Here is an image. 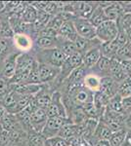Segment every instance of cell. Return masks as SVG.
I'll list each match as a JSON object with an SVG mask.
<instances>
[{"label":"cell","instance_id":"ac0fdd59","mask_svg":"<svg viewBox=\"0 0 131 146\" xmlns=\"http://www.w3.org/2000/svg\"><path fill=\"white\" fill-rule=\"evenodd\" d=\"M58 40L57 37H37L33 40V46L32 52L47 50V49L57 48Z\"/></svg>","mask_w":131,"mask_h":146},{"label":"cell","instance_id":"d4e9b609","mask_svg":"<svg viewBox=\"0 0 131 146\" xmlns=\"http://www.w3.org/2000/svg\"><path fill=\"white\" fill-rule=\"evenodd\" d=\"M100 80L101 78H99L98 76L88 72L86 77L84 78V81H83V86L93 93H96L100 89Z\"/></svg>","mask_w":131,"mask_h":146},{"label":"cell","instance_id":"1f68e13d","mask_svg":"<svg viewBox=\"0 0 131 146\" xmlns=\"http://www.w3.org/2000/svg\"><path fill=\"white\" fill-rule=\"evenodd\" d=\"M115 60H118L120 62L131 60V43H128L127 45H125L118 50Z\"/></svg>","mask_w":131,"mask_h":146},{"label":"cell","instance_id":"d6a6232c","mask_svg":"<svg viewBox=\"0 0 131 146\" xmlns=\"http://www.w3.org/2000/svg\"><path fill=\"white\" fill-rule=\"evenodd\" d=\"M11 92L10 84L7 80L0 77V103L3 101L6 96Z\"/></svg>","mask_w":131,"mask_h":146},{"label":"cell","instance_id":"9c48e42d","mask_svg":"<svg viewBox=\"0 0 131 146\" xmlns=\"http://www.w3.org/2000/svg\"><path fill=\"white\" fill-rule=\"evenodd\" d=\"M61 71V68L51 66L48 64H43L39 63V77L40 83L43 85H50L52 84L57 77L59 76Z\"/></svg>","mask_w":131,"mask_h":146},{"label":"cell","instance_id":"d590c367","mask_svg":"<svg viewBox=\"0 0 131 146\" xmlns=\"http://www.w3.org/2000/svg\"><path fill=\"white\" fill-rule=\"evenodd\" d=\"M48 146H70L68 140L64 139L60 136H55L53 138H50L47 140Z\"/></svg>","mask_w":131,"mask_h":146},{"label":"cell","instance_id":"2e32d148","mask_svg":"<svg viewBox=\"0 0 131 146\" xmlns=\"http://www.w3.org/2000/svg\"><path fill=\"white\" fill-rule=\"evenodd\" d=\"M13 42L16 49L21 53H28L32 50L33 40L28 35L15 34L13 37Z\"/></svg>","mask_w":131,"mask_h":146},{"label":"cell","instance_id":"277c9868","mask_svg":"<svg viewBox=\"0 0 131 146\" xmlns=\"http://www.w3.org/2000/svg\"><path fill=\"white\" fill-rule=\"evenodd\" d=\"M118 33V27L116 22L106 21L96 27V38L102 44L110 43L116 39Z\"/></svg>","mask_w":131,"mask_h":146},{"label":"cell","instance_id":"5bb4252c","mask_svg":"<svg viewBox=\"0 0 131 146\" xmlns=\"http://www.w3.org/2000/svg\"><path fill=\"white\" fill-rule=\"evenodd\" d=\"M111 62L112 60L108 58L106 56H102L98 60V62L95 64L94 67H92L90 70H88L89 73L98 76L99 78L110 76V69H111Z\"/></svg>","mask_w":131,"mask_h":146},{"label":"cell","instance_id":"ab89813d","mask_svg":"<svg viewBox=\"0 0 131 146\" xmlns=\"http://www.w3.org/2000/svg\"><path fill=\"white\" fill-rule=\"evenodd\" d=\"M124 129L127 131H131V113L125 116V119H124Z\"/></svg>","mask_w":131,"mask_h":146},{"label":"cell","instance_id":"4fadbf2b","mask_svg":"<svg viewBox=\"0 0 131 146\" xmlns=\"http://www.w3.org/2000/svg\"><path fill=\"white\" fill-rule=\"evenodd\" d=\"M16 52L19 51L17 50L15 45H14L13 39L0 36V68L7 58Z\"/></svg>","mask_w":131,"mask_h":146},{"label":"cell","instance_id":"836d02e7","mask_svg":"<svg viewBox=\"0 0 131 146\" xmlns=\"http://www.w3.org/2000/svg\"><path fill=\"white\" fill-rule=\"evenodd\" d=\"M63 23H64L63 20H62L58 15H56V16H53V17L50 18V20H49V22L47 23L46 27L55 30V31H58L59 28L62 27Z\"/></svg>","mask_w":131,"mask_h":146},{"label":"cell","instance_id":"8fae6325","mask_svg":"<svg viewBox=\"0 0 131 146\" xmlns=\"http://www.w3.org/2000/svg\"><path fill=\"white\" fill-rule=\"evenodd\" d=\"M54 90L50 85H43L38 93L36 95L33 96L34 98V100L36 102V105L38 108H41V109H46L48 107V105L51 102L52 100V96H53Z\"/></svg>","mask_w":131,"mask_h":146},{"label":"cell","instance_id":"4316f807","mask_svg":"<svg viewBox=\"0 0 131 146\" xmlns=\"http://www.w3.org/2000/svg\"><path fill=\"white\" fill-rule=\"evenodd\" d=\"M21 20L26 23H30L33 25L37 20V10L33 7L32 4L28 2L27 8L25 9L24 13L21 16Z\"/></svg>","mask_w":131,"mask_h":146},{"label":"cell","instance_id":"d6986e66","mask_svg":"<svg viewBox=\"0 0 131 146\" xmlns=\"http://www.w3.org/2000/svg\"><path fill=\"white\" fill-rule=\"evenodd\" d=\"M57 36L62 39L69 40V41L75 42L78 36L77 33V30L73 25V22H65L62 25V27L59 28L57 31Z\"/></svg>","mask_w":131,"mask_h":146},{"label":"cell","instance_id":"f1b7e54d","mask_svg":"<svg viewBox=\"0 0 131 146\" xmlns=\"http://www.w3.org/2000/svg\"><path fill=\"white\" fill-rule=\"evenodd\" d=\"M118 95H120L121 96V98H130L131 96V78H127L123 82L120 83Z\"/></svg>","mask_w":131,"mask_h":146},{"label":"cell","instance_id":"ba28073f","mask_svg":"<svg viewBox=\"0 0 131 146\" xmlns=\"http://www.w3.org/2000/svg\"><path fill=\"white\" fill-rule=\"evenodd\" d=\"M30 131L41 133L44 126L46 125L48 117H47L46 111H45L44 109L36 108V109L30 114Z\"/></svg>","mask_w":131,"mask_h":146},{"label":"cell","instance_id":"30bf717a","mask_svg":"<svg viewBox=\"0 0 131 146\" xmlns=\"http://www.w3.org/2000/svg\"><path fill=\"white\" fill-rule=\"evenodd\" d=\"M20 52L12 54L8 58L3 62L1 68H0V77L3 79L10 81L13 78L16 72V63H17V58L20 55Z\"/></svg>","mask_w":131,"mask_h":146},{"label":"cell","instance_id":"8d00e7d4","mask_svg":"<svg viewBox=\"0 0 131 146\" xmlns=\"http://www.w3.org/2000/svg\"><path fill=\"white\" fill-rule=\"evenodd\" d=\"M37 37H57V31L51 29V28L45 27L42 29H40L36 34V38Z\"/></svg>","mask_w":131,"mask_h":146},{"label":"cell","instance_id":"6da1fadb","mask_svg":"<svg viewBox=\"0 0 131 146\" xmlns=\"http://www.w3.org/2000/svg\"><path fill=\"white\" fill-rule=\"evenodd\" d=\"M36 62L34 56L32 52L28 53H21L17 58L16 72L14 77L9 81L10 85L26 84L32 71L34 62Z\"/></svg>","mask_w":131,"mask_h":146},{"label":"cell","instance_id":"7bdbcfd3","mask_svg":"<svg viewBox=\"0 0 131 146\" xmlns=\"http://www.w3.org/2000/svg\"><path fill=\"white\" fill-rule=\"evenodd\" d=\"M3 131V128H2V126H1V123H0V133Z\"/></svg>","mask_w":131,"mask_h":146},{"label":"cell","instance_id":"e575fe53","mask_svg":"<svg viewBox=\"0 0 131 146\" xmlns=\"http://www.w3.org/2000/svg\"><path fill=\"white\" fill-rule=\"evenodd\" d=\"M115 41L118 43L120 48H122V47H124L125 45H127V44L129 43V41H128V36H127L126 31H124V30H122V29H118V33L116 35Z\"/></svg>","mask_w":131,"mask_h":146},{"label":"cell","instance_id":"7a4b0ae2","mask_svg":"<svg viewBox=\"0 0 131 146\" xmlns=\"http://www.w3.org/2000/svg\"><path fill=\"white\" fill-rule=\"evenodd\" d=\"M38 63L48 64L51 66L61 68L66 60V56L58 48L47 49L36 52H32Z\"/></svg>","mask_w":131,"mask_h":146},{"label":"cell","instance_id":"e0dca14e","mask_svg":"<svg viewBox=\"0 0 131 146\" xmlns=\"http://www.w3.org/2000/svg\"><path fill=\"white\" fill-rule=\"evenodd\" d=\"M101 56V46L93 48L82 56V65H84L88 70H90L92 67L95 66Z\"/></svg>","mask_w":131,"mask_h":146},{"label":"cell","instance_id":"4dcf8cb0","mask_svg":"<svg viewBox=\"0 0 131 146\" xmlns=\"http://www.w3.org/2000/svg\"><path fill=\"white\" fill-rule=\"evenodd\" d=\"M26 84H33V85H40V77H39V63L37 62H34L32 66V71L30 73V76Z\"/></svg>","mask_w":131,"mask_h":146},{"label":"cell","instance_id":"f35d334b","mask_svg":"<svg viewBox=\"0 0 131 146\" xmlns=\"http://www.w3.org/2000/svg\"><path fill=\"white\" fill-rule=\"evenodd\" d=\"M124 14H131V1L120 2Z\"/></svg>","mask_w":131,"mask_h":146},{"label":"cell","instance_id":"74e56055","mask_svg":"<svg viewBox=\"0 0 131 146\" xmlns=\"http://www.w3.org/2000/svg\"><path fill=\"white\" fill-rule=\"evenodd\" d=\"M10 145V133L7 131H2L0 133V146Z\"/></svg>","mask_w":131,"mask_h":146},{"label":"cell","instance_id":"83f0119b","mask_svg":"<svg viewBox=\"0 0 131 146\" xmlns=\"http://www.w3.org/2000/svg\"><path fill=\"white\" fill-rule=\"evenodd\" d=\"M107 109L111 110L113 112L122 113L123 114V108H122V98L120 95H116L112 98H110L109 104L107 106Z\"/></svg>","mask_w":131,"mask_h":146},{"label":"cell","instance_id":"603a6c76","mask_svg":"<svg viewBox=\"0 0 131 146\" xmlns=\"http://www.w3.org/2000/svg\"><path fill=\"white\" fill-rule=\"evenodd\" d=\"M57 40H58L57 48H58L59 50L64 54V56H65L66 58H69V56L75 55V54L77 52V47H75V42L62 39L58 36H57Z\"/></svg>","mask_w":131,"mask_h":146},{"label":"cell","instance_id":"cb8c5ba5","mask_svg":"<svg viewBox=\"0 0 131 146\" xmlns=\"http://www.w3.org/2000/svg\"><path fill=\"white\" fill-rule=\"evenodd\" d=\"M110 98L107 96H105L104 94H102L101 92H96L94 93V98H93V104L95 105V107L97 108V110L101 114V118L103 116L105 110H106L107 106L109 104Z\"/></svg>","mask_w":131,"mask_h":146},{"label":"cell","instance_id":"5b68a950","mask_svg":"<svg viewBox=\"0 0 131 146\" xmlns=\"http://www.w3.org/2000/svg\"><path fill=\"white\" fill-rule=\"evenodd\" d=\"M71 123L69 118H48L46 122V125L44 126L43 129L41 131V135L46 140L53 138L55 136H58L61 129L66 124Z\"/></svg>","mask_w":131,"mask_h":146},{"label":"cell","instance_id":"8992f818","mask_svg":"<svg viewBox=\"0 0 131 146\" xmlns=\"http://www.w3.org/2000/svg\"><path fill=\"white\" fill-rule=\"evenodd\" d=\"M97 5H98L97 2H71V11L75 18L89 20L90 16L92 15Z\"/></svg>","mask_w":131,"mask_h":146},{"label":"cell","instance_id":"9a60e30c","mask_svg":"<svg viewBox=\"0 0 131 146\" xmlns=\"http://www.w3.org/2000/svg\"><path fill=\"white\" fill-rule=\"evenodd\" d=\"M75 45L77 47V53L80 55H84L88 51H90L93 48H96L102 45V43L97 38L95 39H85L83 37L77 36L75 40Z\"/></svg>","mask_w":131,"mask_h":146},{"label":"cell","instance_id":"b9f144b4","mask_svg":"<svg viewBox=\"0 0 131 146\" xmlns=\"http://www.w3.org/2000/svg\"><path fill=\"white\" fill-rule=\"evenodd\" d=\"M120 146H131V145L127 142V141H125V140H124V142H123Z\"/></svg>","mask_w":131,"mask_h":146},{"label":"cell","instance_id":"60d3db41","mask_svg":"<svg viewBox=\"0 0 131 146\" xmlns=\"http://www.w3.org/2000/svg\"><path fill=\"white\" fill-rule=\"evenodd\" d=\"M92 146H111L108 140H97L92 144Z\"/></svg>","mask_w":131,"mask_h":146},{"label":"cell","instance_id":"f546056e","mask_svg":"<svg viewBox=\"0 0 131 146\" xmlns=\"http://www.w3.org/2000/svg\"><path fill=\"white\" fill-rule=\"evenodd\" d=\"M126 135H127V131L126 129H121L120 131L114 133L111 139L109 140L110 144H111V146H120L124 142Z\"/></svg>","mask_w":131,"mask_h":146},{"label":"cell","instance_id":"ee69618b","mask_svg":"<svg viewBox=\"0 0 131 146\" xmlns=\"http://www.w3.org/2000/svg\"><path fill=\"white\" fill-rule=\"evenodd\" d=\"M43 146H48V144H47V142H46V144H45V145H43Z\"/></svg>","mask_w":131,"mask_h":146},{"label":"cell","instance_id":"484cf974","mask_svg":"<svg viewBox=\"0 0 131 146\" xmlns=\"http://www.w3.org/2000/svg\"><path fill=\"white\" fill-rule=\"evenodd\" d=\"M98 4V3H97ZM107 18L105 16V13H104V9L101 8L99 5H97V7L95 8V10L93 11L92 15L90 16L89 18V22L92 23V25L96 28L97 27H99L101 23H103L104 22H106Z\"/></svg>","mask_w":131,"mask_h":146},{"label":"cell","instance_id":"52a82bcc","mask_svg":"<svg viewBox=\"0 0 131 146\" xmlns=\"http://www.w3.org/2000/svg\"><path fill=\"white\" fill-rule=\"evenodd\" d=\"M73 25H75L78 36L83 37L85 39L96 38V28L93 27L89 20L75 18L73 21Z\"/></svg>","mask_w":131,"mask_h":146},{"label":"cell","instance_id":"3957f363","mask_svg":"<svg viewBox=\"0 0 131 146\" xmlns=\"http://www.w3.org/2000/svg\"><path fill=\"white\" fill-rule=\"evenodd\" d=\"M48 118H68L66 106L63 101V96L61 92L55 91L52 96V100L48 107L45 109Z\"/></svg>","mask_w":131,"mask_h":146},{"label":"cell","instance_id":"7402d4cb","mask_svg":"<svg viewBox=\"0 0 131 146\" xmlns=\"http://www.w3.org/2000/svg\"><path fill=\"white\" fill-rule=\"evenodd\" d=\"M110 77H112L118 84L123 82L125 79H127V77H126V75L124 74V72L122 70L120 60H112L111 69H110Z\"/></svg>","mask_w":131,"mask_h":146},{"label":"cell","instance_id":"7c38bea8","mask_svg":"<svg viewBox=\"0 0 131 146\" xmlns=\"http://www.w3.org/2000/svg\"><path fill=\"white\" fill-rule=\"evenodd\" d=\"M118 86H120V84L116 81H115L112 77L110 76L103 77V78H101V80H100L99 92H101L102 94L107 96L109 98H112L113 96L118 95Z\"/></svg>","mask_w":131,"mask_h":146},{"label":"cell","instance_id":"ffe728a7","mask_svg":"<svg viewBox=\"0 0 131 146\" xmlns=\"http://www.w3.org/2000/svg\"><path fill=\"white\" fill-rule=\"evenodd\" d=\"M113 131H111V129L107 126L106 124L104 123L102 120H99L98 124L96 126V129L94 131V133H93V143L97 140H110L113 135Z\"/></svg>","mask_w":131,"mask_h":146},{"label":"cell","instance_id":"44dd1931","mask_svg":"<svg viewBox=\"0 0 131 146\" xmlns=\"http://www.w3.org/2000/svg\"><path fill=\"white\" fill-rule=\"evenodd\" d=\"M104 13L107 20L112 22H118L123 15V10L120 2H111V4L104 9Z\"/></svg>","mask_w":131,"mask_h":146}]
</instances>
